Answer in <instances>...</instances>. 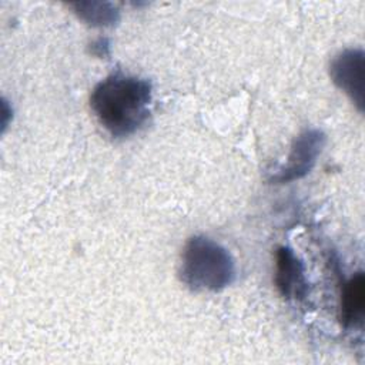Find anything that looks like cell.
I'll list each match as a JSON object with an SVG mask.
<instances>
[{
	"label": "cell",
	"mask_w": 365,
	"mask_h": 365,
	"mask_svg": "<svg viewBox=\"0 0 365 365\" xmlns=\"http://www.w3.org/2000/svg\"><path fill=\"white\" fill-rule=\"evenodd\" d=\"M151 97L153 86L147 78L117 71L94 86L90 107L108 134L128 137L147 121Z\"/></svg>",
	"instance_id": "6da1fadb"
},
{
	"label": "cell",
	"mask_w": 365,
	"mask_h": 365,
	"mask_svg": "<svg viewBox=\"0 0 365 365\" xmlns=\"http://www.w3.org/2000/svg\"><path fill=\"white\" fill-rule=\"evenodd\" d=\"M181 281L194 291H221L235 279L232 255L211 238H190L181 254Z\"/></svg>",
	"instance_id": "7a4b0ae2"
},
{
	"label": "cell",
	"mask_w": 365,
	"mask_h": 365,
	"mask_svg": "<svg viewBox=\"0 0 365 365\" xmlns=\"http://www.w3.org/2000/svg\"><path fill=\"white\" fill-rule=\"evenodd\" d=\"M325 134L319 128H305L292 141L287 161L269 177V182L284 184L305 177L317 163L325 145Z\"/></svg>",
	"instance_id": "3957f363"
},
{
	"label": "cell",
	"mask_w": 365,
	"mask_h": 365,
	"mask_svg": "<svg viewBox=\"0 0 365 365\" xmlns=\"http://www.w3.org/2000/svg\"><path fill=\"white\" fill-rule=\"evenodd\" d=\"M364 57L362 48H346L329 64L334 84L352 100L361 113L364 111Z\"/></svg>",
	"instance_id": "277c9868"
},
{
	"label": "cell",
	"mask_w": 365,
	"mask_h": 365,
	"mask_svg": "<svg viewBox=\"0 0 365 365\" xmlns=\"http://www.w3.org/2000/svg\"><path fill=\"white\" fill-rule=\"evenodd\" d=\"M275 285L287 299H302L307 295L308 284L302 261L288 247H279L275 255Z\"/></svg>",
	"instance_id": "5b68a950"
},
{
	"label": "cell",
	"mask_w": 365,
	"mask_h": 365,
	"mask_svg": "<svg viewBox=\"0 0 365 365\" xmlns=\"http://www.w3.org/2000/svg\"><path fill=\"white\" fill-rule=\"evenodd\" d=\"M365 302L364 272L358 271L351 277L341 289L339 319L345 328H355L362 324Z\"/></svg>",
	"instance_id": "8992f818"
},
{
	"label": "cell",
	"mask_w": 365,
	"mask_h": 365,
	"mask_svg": "<svg viewBox=\"0 0 365 365\" xmlns=\"http://www.w3.org/2000/svg\"><path fill=\"white\" fill-rule=\"evenodd\" d=\"M74 13L91 27H108L120 20V10L110 1H80L70 4Z\"/></svg>",
	"instance_id": "52a82bcc"
},
{
	"label": "cell",
	"mask_w": 365,
	"mask_h": 365,
	"mask_svg": "<svg viewBox=\"0 0 365 365\" xmlns=\"http://www.w3.org/2000/svg\"><path fill=\"white\" fill-rule=\"evenodd\" d=\"M91 51L96 54V56H100V57H104V56H108V47H110V43L107 38H97L96 41H93L91 44Z\"/></svg>",
	"instance_id": "ba28073f"
}]
</instances>
